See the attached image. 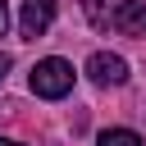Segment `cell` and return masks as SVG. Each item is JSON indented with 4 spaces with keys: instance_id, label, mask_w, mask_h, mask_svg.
Segmentation results:
<instances>
[{
    "instance_id": "obj_3",
    "label": "cell",
    "mask_w": 146,
    "mask_h": 146,
    "mask_svg": "<svg viewBox=\"0 0 146 146\" xmlns=\"http://www.w3.org/2000/svg\"><path fill=\"white\" fill-rule=\"evenodd\" d=\"M87 78L100 82V87H123L128 82V59L123 55H110V50H96L87 59Z\"/></svg>"
},
{
    "instance_id": "obj_6",
    "label": "cell",
    "mask_w": 146,
    "mask_h": 146,
    "mask_svg": "<svg viewBox=\"0 0 146 146\" xmlns=\"http://www.w3.org/2000/svg\"><path fill=\"white\" fill-rule=\"evenodd\" d=\"M9 32V9H5V0H0V36Z\"/></svg>"
},
{
    "instance_id": "obj_4",
    "label": "cell",
    "mask_w": 146,
    "mask_h": 146,
    "mask_svg": "<svg viewBox=\"0 0 146 146\" xmlns=\"http://www.w3.org/2000/svg\"><path fill=\"white\" fill-rule=\"evenodd\" d=\"M55 23V0H23V14H18V32L27 41L46 36V27Z\"/></svg>"
},
{
    "instance_id": "obj_2",
    "label": "cell",
    "mask_w": 146,
    "mask_h": 146,
    "mask_svg": "<svg viewBox=\"0 0 146 146\" xmlns=\"http://www.w3.org/2000/svg\"><path fill=\"white\" fill-rule=\"evenodd\" d=\"M32 91L41 96V100H59V96H68L73 91V64L68 59H59V55H50V59H36V68H32Z\"/></svg>"
},
{
    "instance_id": "obj_5",
    "label": "cell",
    "mask_w": 146,
    "mask_h": 146,
    "mask_svg": "<svg viewBox=\"0 0 146 146\" xmlns=\"http://www.w3.org/2000/svg\"><path fill=\"white\" fill-rule=\"evenodd\" d=\"M96 146H146V141H141V137H137L132 128H105Z\"/></svg>"
},
{
    "instance_id": "obj_8",
    "label": "cell",
    "mask_w": 146,
    "mask_h": 146,
    "mask_svg": "<svg viewBox=\"0 0 146 146\" xmlns=\"http://www.w3.org/2000/svg\"><path fill=\"white\" fill-rule=\"evenodd\" d=\"M0 146H18V141H9V137H0Z\"/></svg>"
},
{
    "instance_id": "obj_7",
    "label": "cell",
    "mask_w": 146,
    "mask_h": 146,
    "mask_svg": "<svg viewBox=\"0 0 146 146\" xmlns=\"http://www.w3.org/2000/svg\"><path fill=\"white\" fill-rule=\"evenodd\" d=\"M5 68H9V59H5V55H0V78H5Z\"/></svg>"
},
{
    "instance_id": "obj_1",
    "label": "cell",
    "mask_w": 146,
    "mask_h": 146,
    "mask_svg": "<svg viewBox=\"0 0 146 146\" xmlns=\"http://www.w3.org/2000/svg\"><path fill=\"white\" fill-rule=\"evenodd\" d=\"M87 18L96 32L146 36V0H87Z\"/></svg>"
}]
</instances>
